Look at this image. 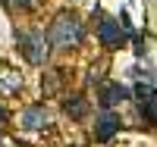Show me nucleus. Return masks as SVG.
<instances>
[{"instance_id":"1","label":"nucleus","mask_w":157,"mask_h":147,"mask_svg":"<svg viewBox=\"0 0 157 147\" xmlns=\"http://www.w3.org/2000/svg\"><path fill=\"white\" fill-rule=\"evenodd\" d=\"M82 19L75 13H57L54 22H50V31H47V44L57 47V50H75L82 44Z\"/></svg>"},{"instance_id":"2","label":"nucleus","mask_w":157,"mask_h":147,"mask_svg":"<svg viewBox=\"0 0 157 147\" xmlns=\"http://www.w3.org/2000/svg\"><path fill=\"white\" fill-rule=\"evenodd\" d=\"M16 44L22 50V57L29 60L32 66H44L50 57V44H47V35L44 31H22L16 38Z\"/></svg>"},{"instance_id":"3","label":"nucleus","mask_w":157,"mask_h":147,"mask_svg":"<svg viewBox=\"0 0 157 147\" xmlns=\"http://www.w3.org/2000/svg\"><path fill=\"white\" fill-rule=\"evenodd\" d=\"M126 100V88L120 82H101L98 85V103L104 106V110H113L116 103Z\"/></svg>"},{"instance_id":"4","label":"nucleus","mask_w":157,"mask_h":147,"mask_svg":"<svg viewBox=\"0 0 157 147\" xmlns=\"http://www.w3.org/2000/svg\"><path fill=\"white\" fill-rule=\"evenodd\" d=\"M19 125H22L25 131L47 128V125H50V110H47V106H29V110L19 116Z\"/></svg>"},{"instance_id":"5","label":"nucleus","mask_w":157,"mask_h":147,"mask_svg":"<svg viewBox=\"0 0 157 147\" xmlns=\"http://www.w3.org/2000/svg\"><path fill=\"white\" fill-rule=\"evenodd\" d=\"M19 88H22V75H19V69H13V66L0 63V97L19 94Z\"/></svg>"},{"instance_id":"6","label":"nucleus","mask_w":157,"mask_h":147,"mask_svg":"<svg viewBox=\"0 0 157 147\" xmlns=\"http://www.w3.org/2000/svg\"><path fill=\"white\" fill-rule=\"evenodd\" d=\"M120 116H116L113 110H104L101 116H98V128H94V138L98 141H110L113 135H116V131H120Z\"/></svg>"},{"instance_id":"7","label":"nucleus","mask_w":157,"mask_h":147,"mask_svg":"<svg viewBox=\"0 0 157 147\" xmlns=\"http://www.w3.org/2000/svg\"><path fill=\"white\" fill-rule=\"evenodd\" d=\"M101 41H104V47H120L123 44V28L116 25L113 19H101Z\"/></svg>"},{"instance_id":"8","label":"nucleus","mask_w":157,"mask_h":147,"mask_svg":"<svg viewBox=\"0 0 157 147\" xmlns=\"http://www.w3.org/2000/svg\"><path fill=\"white\" fill-rule=\"evenodd\" d=\"M66 113H69L72 119H82V116L88 113V100H85L82 94H75V97H69V100H66Z\"/></svg>"},{"instance_id":"9","label":"nucleus","mask_w":157,"mask_h":147,"mask_svg":"<svg viewBox=\"0 0 157 147\" xmlns=\"http://www.w3.org/2000/svg\"><path fill=\"white\" fill-rule=\"evenodd\" d=\"M141 116L148 119V125L154 122V94H148V97H141Z\"/></svg>"},{"instance_id":"10","label":"nucleus","mask_w":157,"mask_h":147,"mask_svg":"<svg viewBox=\"0 0 157 147\" xmlns=\"http://www.w3.org/2000/svg\"><path fill=\"white\" fill-rule=\"evenodd\" d=\"M10 3H16V6H22V9H29V6L38 3V0H10Z\"/></svg>"},{"instance_id":"11","label":"nucleus","mask_w":157,"mask_h":147,"mask_svg":"<svg viewBox=\"0 0 157 147\" xmlns=\"http://www.w3.org/2000/svg\"><path fill=\"white\" fill-rule=\"evenodd\" d=\"M3 119H6V113H3V106H0V122H3Z\"/></svg>"}]
</instances>
